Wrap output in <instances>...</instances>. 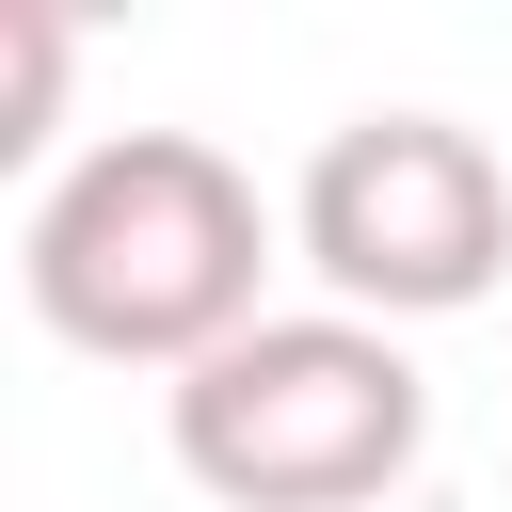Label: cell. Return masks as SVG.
<instances>
[{"label":"cell","mask_w":512,"mask_h":512,"mask_svg":"<svg viewBox=\"0 0 512 512\" xmlns=\"http://www.w3.org/2000/svg\"><path fill=\"white\" fill-rule=\"evenodd\" d=\"M256 272H272V208L224 144L192 128H112L80 144L32 224H16V288L64 352L96 368H208L224 336H256Z\"/></svg>","instance_id":"cell-1"},{"label":"cell","mask_w":512,"mask_h":512,"mask_svg":"<svg viewBox=\"0 0 512 512\" xmlns=\"http://www.w3.org/2000/svg\"><path fill=\"white\" fill-rule=\"evenodd\" d=\"M416 448H432V384L352 304L256 320L176 384V464L224 512H368V496H400Z\"/></svg>","instance_id":"cell-2"},{"label":"cell","mask_w":512,"mask_h":512,"mask_svg":"<svg viewBox=\"0 0 512 512\" xmlns=\"http://www.w3.org/2000/svg\"><path fill=\"white\" fill-rule=\"evenodd\" d=\"M288 240H304V272H320L352 320L400 336V320H448V304H480V288L512 272V176H496V144L448 128V112H352V128L304 160Z\"/></svg>","instance_id":"cell-3"}]
</instances>
